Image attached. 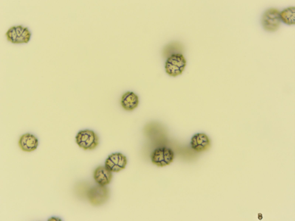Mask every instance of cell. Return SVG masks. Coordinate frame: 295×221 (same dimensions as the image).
<instances>
[{
	"instance_id": "6da1fadb",
	"label": "cell",
	"mask_w": 295,
	"mask_h": 221,
	"mask_svg": "<svg viewBox=\"0 0 295 221\" xmlns=\"http://www.w3.org/2000/svg\"><path fill=\"white\" fill-rule=\"evenodd\" d=\"M75 139L77 145L84 150H94L99 143V138L97 134L93 131L88 129L79 132Z\"/></svg>"
},
{
	"instance_id": "7a4b0ae2",
	"label": "cell",
	"mask_w": 295,
	"mask_h": 221,
	"mask_svg": "<svg viewBox=\"0 0 295 221\" xmlns=\"http://www.w3.org/2000/svg\"><path fill=\"white\" fill-rule=\"evenodd\" d=\"M186 63V60L182 54H173L168 58L165 62L166 72L169 76L175 77L182 74Z\"/></svg>"
},
{
	"instance_id": "3957f363",
	"label": "cell",
	"mask_w": 295,
	"mask_h": 221,
	"mask_svg": "<svg viewBox=\"0 0 295 221\" xmlns=\"http://www.w3.org/2000/svg\"><path fill=\"white\" fill-rule=\"evenodd\" d=\"M5 35L8 41L13 43L21 44L27 43L31 33L27 27L19 25L11 27Z\"/></svg>"
},
{
	"instance_id": "277c9868",
	"label": "cell",
	"mask_w": 295,
	"mask_h": 221,
	"mask_svg": "<svg viewBox=\"0 0 295 221\" xmlns=\"http://www.w3.org/2000/svg\"><path fill=\"white\" fill-rule=\"evenodd\" d=\"M281 21L280 12L277 9L273 8L267 9L263 13L261 19L263 28L270 32L277 30Z\"/></svg>"
},
{
	"instance_id": "5b68a950",
	"label": "cell",
	"mask_w": 295,
	"mask_h": 221,
	"mask_svg": "<svg viewBox=\"0 0 295 221\" xmlns=\"http://www.w3.org/2000/svg\"><path fill=\"white\" fill-rule=\"evenodd\" d=\"M151 157L153 164L158 167H163L169 165L173 161L174 153L171 149L161 147L156 149Z\"/></svg>"
},
{
	"instance_id": "8992f818",
	"label": "cell",
	"mask_w": 295,
	"mask_h": 221,
	"mask_svg": "<svg viewBox=\"0 0 295 221\" xmlns=\"http://www.w3.org/2000/svg\"><path fill=\"white\" fill-rule=\"evenodd\" d=\"M109 195V189L105 186L99 185L91 188L88 193L89 201L92 205L98 206L105 203Z\"/></svg>"
},
{
	"instance_id": "52a82bcc",
	"label": "cell",
	"mask_w": 295,
	"mask_h": 221,
	"mask_svg": "<svg viewBox=\"0 0 295 221\" xmlns=\"http://www.w3.org/2000/svg\"><path fill=\"white\" fill-rule=\"evenodd\" d=\"M126 157L120 153H113L106 159L105 166L110 171L118 172L125 168L127 164Z\"/></svg>"
},
{
	"instance_id": "ba28073f",
	"label": "cell",
	"mask_w": 295,
	"mask_h": 221,
	"mask_svg": "<svg viewBox=\"0 0 295 221\" xmlns=\"http://www.w3.org/2000/svg\"><path fill=\"white\" fill-rule=\"evenodd\" d=\"M18 144L22 151L30 152L36 149L38 146V141L34 135L27 133L22 135L20 137Z\"/></svg>"
},
{
	"instance_id": "9c48e42d",
	"label": "cell",
	"mask_w": 295,
	"mask_h": 221,
	"mask_svg": "<svg viewBox=\"0 0 295 221\" xmlns=\"http://www.w3.org/2000/svg\"><path fill=\"white\" fill-rule=\"evenodd\" d=\"M192 148L198 152L204 151L208 149L210 145V140L205 134L199 133L195 134L191 139Z\"/></svg>"
},
{
	"instance_id": "30bf717a",
	"label": "cell",
	"mask_w": 295,
	"mask_h": 221,
	"mask_svg": "<svg viewBox=\"0 0 295 221\" xmlns=\"http://www.w3.org/2000/svg\"><path fill=\"white\" fill-rule=\"evenodd\" d=\"M112 177L111 172L105 166L97 167L94 172V178L96 182L102 186H106L110 182Z\"/></svg>"
},
{
	"instance_id": "8fae6325",
	"label": "cell",
	"mask_w": 295,
	"mask_h": 221,
	"mask_svg": "<svg viewBox=\"0 0 295 221\" xmlns=\"http://www.w3.org/2000/svg\"><path fill=\"white\" fill-rule=\"evenodd\" d=\"M120 103L122 108L126 110L132 111L138 106L139 97L134 92L128 91L122 96Z\"/></svg>"
},
{
	"instance_id": "7c38bea8",
	"label": "cell",
	"mask_w": 295,
	"mask_h": 221,
	"mask_svg": "<svg viewBox=\"0 0 295 221\" xmlns=\"http://www.w3.org/2000/svg\"><path fill=\"white\" fill-rule=\"evenodd\" d=\"M295 11L294 6H291L283 10L280 12L281 21L288 25L295 24Z\"/></svg>"
},
{
	"instance_id": "4fadbf2b",
	"label": "cell",
	"mask_w": 295,
	"mask_h": 221,
	"mask_svg": "<svg viewBox=\"0 0 295 221\" xmlns=\"http://www.w3.org/2000/svg\"><path fill=\"white\" fill-rule=\"evenodd\" d=\"M258 218L259 220H261L263 218L262 214L260 213L258 214Z\"/></svg>"
}]
</instances>
